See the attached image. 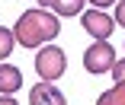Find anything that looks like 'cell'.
<instances>
[{"label": "cell", "instance_id": "cell-1", "mask_svg": "<svg viewBox=\"0 0 125 105\" xmlns=\"http://www.w3.org/2000/svg\"><path fill=\"white\" fill-rule=\"evenodd\" d=\"M13 32H16V41H19L22 48L35 51V48L48 45L52 38H58L61 22H58V13H52V10L42 7V10L22 13V16L16 19V25H13Z\"/></svg>", "mask_w": 125, "mask_h": 105}, {"label": "cell", "instance_id": "cell-2", "mask_svg": "<svg viewBox=\"0 0 125 105\" xmlns=\"http://www.w3.org/2000/svg\"><path fill=\"white\" fill-rule=\"evenodd\" d=\"M64 70H67V54L58 48V45H42L39 51H35V73L42 76L45 83H55L58 76H64Z\"/></svg>", "mask_w": 125, "mask_h": 105}, {"label": "cell", "instance_id": "cell-3", "mask_svg": "<svg viewBox=\"0 0 125 105\" xmlns=\"http://www.w3.org/2000/svg\"><path fill=\"white\" fill-rule=\"evenodd\" d=\"M115 48L109 45V41H93L87 51H83V70L87 73H106V70H112L115 67Z\"/></svg>", "mask_w": 125, "mask_h": 105}, {"label": "cell", "instance_id": "cell-4", "mask_svg": "<svg viewBox=\"0 0 125 105\" xmlns=\"http://www.w3.org/2000/svg\"><path fill=\"white\" fill-rule=\"evenodd\" d=\"M80 22H83V29L96 38V41H109V35L115 32V16H109L106 10H83L80 13Z\"/></svg>", "mask_w": 125, "mask_h": 105}, {"label": "cell", "instance_id": "cell-5", "mask_svg": "<svg viewBox=\"0 0 125 105\" xmlns=\"http://www.w3.org/2000/svg\"><path fill=\"white\" fill-rule=\"evenodd\" d=\"M29 105H67L64 102V96L55 89V83H35L32 89H29Z\"/></svg>", "mask_w": 125, "mask_h": 105}, {"label": "cell", "instance_id": "cell-6", "mask_svg": "<svg viewBox=\"0 0 125 105\" xmlns=\"http://www.w3.org/2000/svg\"><path fill=\"white\" fill-rule=\"evenodd\" d=\"M22 89V73L13 64H0V96H13Z\"/></svg>", "mask_w": 125, "mask_h": 105}, {"label": "cell", "instance_id": "cell-7", "mask_svg": "<svg viewBox=\"0 0 125 105\" xmlns=\"http://www.w3.org/2000/svg\"><path fill=\"white\" fill-rule=\"evenodd\" d=\"M83 3H87V0H42V7L52 10V13H58V16H77L83 10Z\"/></svg>", "mask_w": 125, "mask_h": 105}, {"label": "cell", "instance_id": "cell-8", "mask_svg": "<svg viewBox=\"0 0 125 105\" xmlns=\"http://www.w3.org/2000/svg\"><path fill=\"white\" fill-rule=\"evenodd\" d=\"M96 105H125V83H115L109 92H103L96 99Z\"/></svg>", "mask_w": 125, "mask_h": 105}, {"label": "cell", "instance_id": "cell-9", "mask_svg": "<svg viewBox=\"0 0 125 105\" xmlns=\"http://www.w3.org/2000/svg\"><path fill=\"white\" fill-rule=\"evenodd\" d=\"M13 45H16V32H10V29L0 25V64L13 54Z\"/></svg>", "mask_w": 125, "mask_h": 105}, {"label": "cell", "instance_id": "cell-10", "mask_svg": "<svg viewBox=\"0 0 125 105\" xmlns=\"http://www.w3.org/2000/svg\"><path fill=\"white\" fill-rule=\"evenodd\" d=\"M109 73H112V80H115V83H125V57L115 61V67H112Z\"/></svg>", "mask_w": 125, "mask_h": 105}, {"label": "cell", "instance_id": "cell-11", "mask_svg": "<svg viewBox=\"0 0 125 105\" xmlns=\"http://www.w3.org/2000/svg\"><path fill=\"white\" fill-rule=\"evenodd\" d=\"M115 25H125V0L115 3Z\"/></svg>", "mask_w": 125, "mask_h": 105}, {"label": "cell", "instance_id": "cell-12", "mask_svg": "<svg viewBox=\"0 0 125 105\" xmlns=\"http://www.w3.org/2000/svg\"><path fill=\"white\" fill-rule=\"evenodd\" d=\"M87 3H93V7H96V10H106V7H109V3H119V0H87Z\"/></svg>", "mask_w": 125, "mask_h": 105}, {"label": "cell", "instance_id": "cell-13", "mask_svg": "<svg viewBox=\"0 0 125 105\" xmlns=\"http://www.w3.org/2000/svg\"><path fill=\"white\" fill-rule=\"evenodd\" d=\"M0 105H19V102H16L13 96H0Z\"/></svg>", "mask_w": 125, "mask_h": 105}, {"label": "cell", "instance_id": "cell-14", "mask_svg": "<svg viewBox=\"0 0 125 105\" xmlns=\"http://www.w3.org/2000/svg\"><path fill=\"white\" fill-rule=\"evenodd\" d=\"M39 3H42V0H39Z\"/></svg>", "mask_w": 125, "mask_h": 105}]
</instances>
